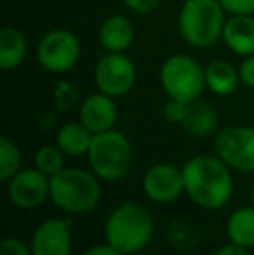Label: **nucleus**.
I'll return each mask as SVG.
<instances>
[{"label": "nucleus", "instance_id": "obj_29", "mask_svg": "<svg viewBox=\"0 0 254 255\" xmlns=\"http://www.w3.org/2000/svg\"><path fill=\"white\" fill-rule=\"evenodd\" d=\"M213 255H251L249 249H244V247H239L235 243H230V245L221 247L220 250H216Z\"/></svg>", "mask_w": 254, "mask_h": 255}, {"label": "nucleus", "instance_id": "obj_5", "mask_svg": "<svg viewBox=\"0 0 254 255\" xmlns=\"http://www.w3.org/2000/svg\"><path fill=\"white\" fill-rule=\"evenodd\" d=\"M132 158L134 153L131 141L117 128L94 134L87 153L91 170L98 175L99 181L105 182L122 181L131 170Z\"/></svg>", "mask_w": 254, "mask_h": 255}, {"label": "nucleus", "instance_id": "obj_18", "mask_svg": "<svg viewBox=\"0 0 254 255\" xmlns=\"http://www.w3.org/2000/svg\"><path fill=\"white\" fill-rule=\"evenodd\" d=\"M183 130L192 137H207L218 127V113L213 104L204 101H193L188 106V113L185 122L181 124Z\"/></svg>", "mask_w": 254, "mask_h": 255}, {"label": "nucleus", "instance_id": "obj_11", "mask_svg": "<svg viewBox=\"0 0 254 255\" xmlns=\"http://www.w3.org/2000/svg\"><path fill=\"white\" fill-rule=\"evenodd\" d=\"M143 191L155 203H173L185 193L183 170L173 163H155L143 175Z\"/></svg>", "mask_w": 254, "mask_h": 255}, {"label": "nucleus", "instance_id": "obj_15", "mask_svg": "<svg viewBox=\"0 0 254 255\" xmlns=\"http://www.w3.org/2000/svg\"><path fill=\"white\" fill-rule=\"evenodd\" d=\"M223 42L234 54L248 57L254 54V16L235 14L225 23Z\"/></svg>", "mask_w": 254, "mask_h": 255}, {"label": "nucleus", "instance_id": "obj_19", "mask_svg": "<svg viewBox=\"0 0 254 255\" xmlns=\"http://www.w3.org/2000/svg\"><path fill=\"white\" fill-rule=\"evenodd\" d=\"M28 52L26 37L21 30L5 26L0 31V68L5 71L21 66Z\"/></svg>", "mask_w": 254, "mask_h": 255}, {"label": "nucleus", "instance_id": "obj_27", "mask_svg": "<svg viewBox=\"0 0 254 255\" xmlns=\"http://www.w3.org/2000/svg\"><path fill=\"white\" fill-rule=\"evenodd\" d=\"M239 75H241V84L254 89V54L242 59L241 66H239Z\"/></svg>", "mask_w": 254, "mask_h": 255}, {"label": "nucleus", "instance_id": "obj_23", "mask_svg": "<svg viewBox=\"0 0 254 255\" xmlns=\"http://www.w3.org/2000/svg\"><path fill=\"white\" fill-rule=\"evenodd\" d=\"M188 106L190 103H183V101H178V99H171L162 106V117L167 124H173V125H181L187 118L188 113Z\"/></svg>", "mask_w": 254, "mask_h": 255}, {"label": "nucleus", "instance_id": "obj_7", "mask_svg": "<svg viewBox=\"0 0 254 255\" xmlns=\"http://www.w3.org/2000/svg\"><path fill=\"white\" fill-rule=\"evenodd\" d=\"M37 61L45 71L63 75L78 63L82 45L77 35L66 28L51 30L40 38L37 45Z\"/></svg>", "mask_w": 254, "mask_h": 255}, {"label": "nucleus", "instance_id": "obj_4", "mask_svg": "<svg viewBox=\"0 0 254 255\" xmlns=\"http://www.w3.org/2000/svg\"><path fill=\"white\" fill-rule=\"evenodd\" d=\"M227 10L220 0H185L178 16V30L188 45L209 49L223 38Z\"/></svg>", "mask_w": 254, "mask_h": 255}, {"label": "nucleus", "instance_id": "obj_25", "mask_svg": "<svg viewBox=\"0 0 254 255\" xmlns=\"http://www.w3.org/2000/svg\"><path fill=\"white\" fill-rule=\"evenodd\" d=\"M227 14H251L254 16V0H220Z\"/></svg>", "mask_w": 254, "mask_h": 255}, {"label": "nucleus", "instance_id": "obj_16", "mask_svg": "<svg viewBox=\"0 0 254 255\" xmlns=\"http://www.w3.org/2000/svg\"><path fill=\"white\" fill-rule=\"evenodd\" d=\"M92 137H94V134L80 120L66 122L56 132V146L66 156L78 158L84 154L87 156L89 148L92 144Z\"/></svg>", "mask_w": 254, "mask_h": 255}, {"label": "nucleus", "instance_id": "obj_2", "mask_svg": "<svg viewBox=\"0 0 254 255\" xmlns=\"http://www.w3.org/2000/svg\"><path fill=\"white\" fill-rule=\"evenodd\" d=\"M155 233V221L146 207L126 202L110 212L105 222V243L122 255L145 250Z\"/></svg>", "mask_w": 254, "mask_h": 255}, {"label": "nucleus", "instance_id": "obj_31", "mask_svg": "<svg viewBox=\"0 0 254 255\" xmlns=\"http://www.w3.org/2000/svg\"><path fill=\"white\" fill-rule=\"evenodd\" d=\"M251 203L254 205V186H253V189H251Z\"/></svg>", "mask_w": 254, "mask_h": 255}, {"label": "nucleus", "instance_id": "obj_9", "mask_svg": "<svg viewBox=\"0 0 254 255\" xmlns=\"http://www.w3.org/2000/svg\"><path fill=\"white\" fill-rule=\"evenodd\" d=\"M136 78V64L126 52H105L96 63V89L113 99L129 94L134 87Z\"/></svg>", "mask_w": 254, "mask_h": 255}, {"label": "nucleus", "instance_id": "obj_10", "mask_svg": "<svg viewBox=\"0 0 254 255\" xmlns=\"http://www.w3.org/2000/svg\"><path fill=\"white\" fill-rule=\"evenodd\" d=\"M5 184L9 202L21 210H35L51 200V177L37 167L21 168Z\"/></svg>", "mask_w": 254, "mask_h": 255}, {"label": "nucleus", "instance_id": "obj_22", "mask_svg": "<svg viewBox=\"0 0 254 255\" xmlns=\"http://www.w3.org/2000/svg\"><path fill=\"white\" fill-rule=\"evenodd\" d=\"M64 154L58 146L45 144L42 148H38L35 151L33 156V167H37L40 172H44L45 175L52 177L58 172H61L64 168Z\"/></svg>", "mask_w": 254, "mask_h": 255}, {"label": "nucleus", "instance_id": "obj_20", "mask_svg": "<svg viewBox=\"0 0 254 255\" xmlns=\"http://www.w3.org/2000/svg\"><path fill=\"white\" fill-rule=\"evenodd\" d=\"M227 235L230 243L244 249H254V205L241 207L228 217Z\"/></svg>", "mask_w": 254, "mask_h": 255}, {"label": "nucleus", "instance_id": "obj_17", "mask_svg": "<svg viewBox=\"0 0 254 255\" xmlns=\"http://www.w3.org/2000/svg\"><path fill=\"white\" fill-rule=\"evenodd\" d=\"M206 71V85L214 96H227L234 94L241 84L239 68H235L230 61L214 59L204 68Z\"/></svg>", "mask_w": 254, "mask_h": 255}, {"label": "nucleus", "instance_id": "obj_8", "mask_svg": "<svg viewBox=\"0 0 254 255\" xmlns=\"http://www.w3.org/2000/svg\"><path fill=\"white\" fill-rule=\"evenodd\" d=\"M214 154L221 158L232 170L254 172V127L227 125L216 132Z\"/></svg>", "mask_w": 254, "mask_h": 255}, {"label": "nucleus", "instance_id": "obj_30", "mask_svg": "<svg viewBox=\"0 0 254 255\" xmlns=\"http://www.w3.org/2000/svg\"><path fill=\"white\" fill-rule=\"evenodd\" d=\"M127 255H150V254H146L145 250H139V252H132V254H127Z\"/></svg>", "mask_w": 254, "mask_h": 255}, {"label": "nucleus", "instance_id": "obj_3", "mask_svg": "<svg viewBox=\"0 0 254 255\" xmlns=\"http://www.w3.org/2000/svg\"><path fill=\"white\" fill-rule=\"evenodd\" d=\"M101 200V181L92 170L64 167L51 177V202L66 214H89Z\"/></svg>", "mask_w": 254, "mask_h": 255}, {"label": "nucleus", "instance_id": "obj_21", "mask_svg": "<svg viewBox=\"0 0 254 255\" xmlns=\"http://www.w3.org/2000/svg\"><path fill=\"white\" fill-rule=\"evenodd\" d=\"M21 149L10 137L0 139V181L7 182L21 170Z\"/></svg>", "mask_w": 254, "mask_h": 255}, {"label": "nucleus", "instance_id": "obj_12", "mask_svg": "<svg viewBox=\"0 0 254 255\" xmlns=\"http://www.w3.org/2000/svg\"><path fill=\"white\" fill-rule=\"evenodd\" d=\"M71 224L66 219H45L35 228L30 249L33 255H71Z\"/></svg>", "mask_w": 254, "mask_h": 255}, {"label": "nucleus", "instance_id": "obj_28", "mask_svg": "<svg viewBox=\"0 0 254 255\" xmlns=\"http://www.w3.org/2000/svg\"><path fill=\"white\" fill-rule=\"evenodd\" d=\"M80 255H122L120 252H117L115 249L108 245V243H101V245H94L91 249H87L84 254Z\"/></svg>", "mask_w": 254, "mask_h": 255}, {"label": "nucleus", "instance_id": "obj_1", "mask_svg": "<svg viewBox=\"0 0 254 255\" xmlns=\"http://www.w3.org/2000/svg\"><path fill=\"white\" fill-rule=\"evenodd\" d=\"M185 193L204 210H220L230 203L235 182L232 168L218 154H195L181 167Z\"/></svg>", "mask_w": 254, "mask_h": 255}, {"label": "nucleus", "instance_id": "obj_14", "mask_svg": "<svg viewBox=\"0 0 254 255\" xmlns=\"http://www.w3.org/2000/svg\"><path fill=\"white\" fill-rule=\"evenodd\" d=\"M134 24L124 14L108 16L98 30V40L105 52H126L134 42Z\"/></svg>", "mask_w": 254, "mask_h": 255}, {"label": "nucleus", "instance_id": "obj_6", "mask_svg": "<svg viewBox=\"0 0 254 255\" xmlns=\"http://www.w3.org/2000/svg\"><path fill=\"white\" fill-rule=\"evenodd\" d=\"M162 91L171 99L183 103H193L200 99L206 85V71L188 54H174L162 63L159 71Z\"/></svg>", "mask_w": 254, "mask_h": 255}, {"label": "nucleus", "instance_id": "obj_13", "mask_svg": "<svg viewBox=\"0 0 254 255\" xmlns=\"http://www.w3.org/2000/svg\"><path fill=\"white\" fill-rule=\"evenodd\" d=\"M117 118H119V108L115 99L99 91L87 96L78 110V120L92 134H101L115 128Z\"/></svg>", "mask_w": 254, "mask_h": 255}, {"label": "nucleus", "instance_id": "obj_26", "mask_svg": "<svg viewBox=\"0 0 254 255\" xmlns=\"http://www.w3.org/2000/svg\"><path fill=\"white\" fill-rule=\"evenodd\" d=\"M160 2L162 0H122V3L131 12L141 14V16H146V14H152L153 10H157Z\"/></svg>", "mask_w": 254, "mask_h": 255}, {"label": "nucleus", "instance_id": "obj_24", "mask_svg": "<svg viewBox=\"0 0 254 255\" xmlns=\"http://www.w3.org/2000/svg\"><path fill=\"white\" fill-rule=\"evenodd\" d=\"M0 255H33L30 245L19 238H5L0 245Z\"/></svg>", "mask_w": 254, "mask_h": 255}]
</instances>
